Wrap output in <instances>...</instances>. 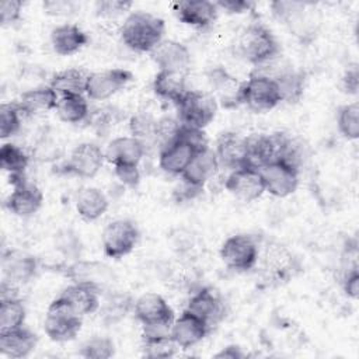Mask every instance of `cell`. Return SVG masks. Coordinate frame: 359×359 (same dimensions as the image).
Returning <instances> with one entry per match:
<instances>
[{"label":"cell","mask_w":359,"mask_h":359,"mask_svg":"<svg viewBox=\"0 0 359 359\" xmlns=\"http://www.w3.org/2000/svg\"><path fill=\"white\" fill-rule=\"evenodd\" d=\"M164 32L165 22L163 18L139 10L128 14L119 34L129 49L139 53H150L163 41Z\"/></svg>","instance_id":"6da1fadb"},{"label":"cell","mask_w":359,"mask_h":359,"mask_svg":"<svg viewBox=\"0 0 359 359\" xmlns=\"http://www.w3.org/2000/svg\"><path fill=\"white\" fill-rule=\"evenodd\" d=\"M279 42L269 28L259 22L250 24L237 36L234 52L251 65H265L279 55Z\"/></svg>","instance_id":"7a4b0ae2"},{"label":"cell","mask_w":359,"mask_h":359,"mask_svg":"<svg viewBox=\"0 0 359 359\" xmlns=\"http://www.w3.org/2000/svg\"><path fill=\"white\" fill-rule=\"evenodd\" d=\"M311 4L303 1H272L271 8L276 20L285 24L289 31L303 43L316 38L318 20L314 11H309Z\"/></svg>","instance_id":"3957f363"},{"label":"cell","mask_w":359,"mask_h":359,"mask_svg":"<svg viewBox=\"0 0 359 359\" xmlns=\"http://www.w3.org/2000/svg\"><path fill=\"white\" fill-rule=\"evenodd\" d=\"M175 107L178 122L182 126L202 130L215 119L217 112V101L215 95L195 90H188Z\"/></svg>","instance_id":"277c9868"},{"label":"cell","mask_w":359,"mask_h":359,"mask_svg":"<svg viewBox=\"0 0 359 359\" xmlns=\"http://www.w3.org/2000/svg\"><path fill=\"white\" fill-rule=\"evenodd\" d=\"M81 316L70 304L57 296L48 307L43 321L45 334L55 342H67L77 337L81 330Z\"/></svg>","instance_id":"5b68a950"},{"label":"cell","mask_w":359,"mask_h":359,"mask_svg":"<svg viewBox=\"0 0 359 359\" xmlns=\"http://www.w3.org/2000/svg\"><path fill=\"white\" fill-rule=\"evenodd\" d=\"M282 102L278 83L261 73H251L248 80L243 83L241 104L254 112H266Z\"/></svg>","instance_id":"8992f818"},{"label":"cell","mask_w":359,"mask_h":359,"mask_svg":"<svg viewBox=\"0 0 359 359\" xmlns=\"http://www.w3.org/2000/svg\"><path fill=\"white\" fill-rule=\"evenodd\" d=\"M259 257L258 240L251 234H234L224 240L220 247L223 264L236 272H245L255 266Z\"/></svg>","instance_id":"52a82bcc"},{"label":"cell","mask_w":359,"mask_h":359,"mask_svg":"<svg viewBox=\"0 0 359 359\" xmlns=\"http://www.w3.org/2000/svg\"><path fill=\"white\" fill-rule=\"evenodd\" d=\"M139 236L137 226L129 219H118L108 223L101 234L105 255L114 259L123 258L135 250Z\"/></svg>","instance_id":"ba28073f"},{"label":"cell","mask_w":359,"mask_h":359,"mask_svg":"<svg viewBox=\"0 0 359 359\" xmlns=\"http://www.w3.org/2000/svg\"><path fill=\"white\" fill-rule=\"evenodd\" d=\"M63 275L73 283H83L95 287L101 294L108 292V287L114 283L115 275L112 269L100 261L79 259L62 269Z\"/></svg>","instance_id":"9c48e42d"},{"label":"cell","mask_w":359,"mask_h":359,"mask_svg":"<svg viewBox=\"0 0 359 359\" xmlns=\"http://www.w3.org/2000/svg\"><path fill=\"white\" fill-rule=\"evenodd\" d=\"M265 191L276 198H285L293 194L299 185V168L283 161L275 160L258 168Z\"/></svg>","instance_id":"30bf717a"},{"label":"cell","mask_w":359,"mask_h":359,"mask_svg":"<svg viewBox=\"0 0 359 359\" xmlns=\"http://www.w3.org/2000/svg\"><path fill=\"white\" fill-rule=\"evenodd\" d=\"M135 317L143 327H168L171 328L175 317L165 299L154 292H147L135 300Z\"/></svg>","instance_id":"8fae6325"},{"label":"cell","mask_w":359,"mask_h":359,"mask_svg":"<svg viewBox=\"0 0 359 359\" xmlns=\"http://www.w3.org/2000/svg\"><path fill=\"white\" fill-rule=\"evenodd\" d=\"M132 79V72L119 67L88 73L86 94L90 100L104 101L121 91Z\"/></svg>","instance_id":"7c38bea8"},{"label":"cell","mask_w":359,"mask_h":359,"mask_svg":"<svg viewBox=\"0 0 359 359\" xmlns=\"http://www.w3.org/2000/svg\"><path fill=\"white\" fill-rule=\"evenodd\" d=\"M224 188L241 202H252L265 192L262 175L258 168L252 165H244L233 170L226 181Z\"/></svg>","instance_id":"4fadbf2b"},{"label":"cell","mask_w":359,"mask_h":359,"mask_svg":"<svg viewBox=\"0 0 359 359\" xmlns=\"http://www.w3.org/2000/svg\"><path fill=\"white\" fill-rule=\"evenodd\" d=\"M104 160L105 153L98 144L84 142L72 150L65 165V172L80 178H93L101 170Z\"/></svg>","instance_id":"5bb4252c"},{"label":"cell","mask_w":359,"mask_h":359,"mask_svg":"<svg viewBox=\"0 0 359 359\" xmlns=\"http://www.w3.org/2000/svg\"><path fill=\"white\" fill-rule=\"evenodd\" d=\"M1 271L3 280L14 286L18 283H27L35 278L38 271V261L32 254L27 251L10 248L3 251Z\"/></svg>","instance_id":"9a60e30c"},{"label":"cell","mask_w":359,"mask_h":359,"mask_svg":"<svg viewBox=\"0 0 359 359\" xmlns=\"http://www.w3.org/2000/svg\"><path fill=\"white\" fill-rule=\"evenodd\" d=\"M13 192L6 199V208L15 216L28 217L39 210L43 202L42 191L25 178L15 181Z\"/></svg>","instance_id":"2e32d148"},{"label":"cell","mask_w":359,"mask_h":359,"mask_svg":"<svg viewBox=\"0 0 359 359\" xmlns=\"http://www.w3.org/2000/svg\"><path fill=\"white\" fill-rule=\"evenodd\" d=\"M210 331V327L192 314L189 310H184L171 325V338L181 349H189L199 344Z\"/></svg>","instance_id":"e0dca14e"},{"label":"cell","mask_w":359,"mask_h":359,"mask_svg":"<svg viewBox=\"0 0 359 359\" xmlns=\"http://www.w3.org/2000/svg\"><path fill=\"white\" fill-rule=\"evenodd\" d=\"M199 150L202 149H196L178 133V137L174 142L160 149L158 165L164 172L170 175H181L191 163L195 153Z\"/></svg>","instance_id":"ac0fdd59"},{"label":"cell","mask_w":359,"mask_h":359,"mask_svg":"<svg viewBox=\"0 0 359 359\" xmlns=\"http://www.w3.org/2000/svg\"><path fill=\"white\" fill-rule=\"evenodd\" d=\"M187 310L203 320L210 328L224 317V303L220 294L212 287H201L188 300Z\"/></svg>","instance_id":"d6986e66"},{"label":"cell","mask_w":359,"mask_h":359,"mask_svg":"<svg viewBox=\"0 0 359 359\" xmlns=\"http://www.w3.org/2000/svg\"><path fill=\"white\" fill-rule=\"evenodd\" d=\"M150 53L158 66V70H171L188 74L191 52L184 43L174 39H163Z\"/></svg>","instance_id":"ffe728a7"},{"label":"cell","mask_w":359,"mask_h":359,"mask_svg":"<svg viewBox=\"0 0 359 359\" xmlns=\"http://www.w3.org/2000/svg\"><path fill=\"white\" fill-rule=\"evenodd\" d=\"M215 154L219 167L230 171L248 165L247 163V147L245 137H241L236 132H223L216 140Z\"/></svg>","instance_id":"44dd1931"},{"label":"cell","mask_w":359,"mask_h":359,"mask_svg":"<svg viewBox=\"0 0 359 359\" xmlns=\"http://www.w3.org/2000/svg\"><path fill=\"white\" fill-rule=\"evenodd\" d=\"M172 11L180 22L189 27L206 28L216 20L219 8L216 3L208 0H184L174 3Z\"/></svg>","instance_id":"7402d4cb"},{"label":"cell","mask_w":359,"mask_h":359,"mask_svg":"<svg viewBox=\"0 0 359 359\" xmlns=\"http://www.w3.org/2000/svg\"><path fill=\"white\" fill-rule=\"evenodd\" d=\"M219 163L215 154V150H212L209 146L195 153L191 163L185 168V171L180 175L181 180L198 189H202L208 180L213 177V174L217 171Z\"/></svg>","instance_id":"603a6c76"},{"label":"cell","mask_w":359,"mask_h":359,"mask_svg":"<svg viewBox=\"0 0 359 359\" xmlns=\"http://www.w3.org/2000/svg\"><path fill=\"white\" fill-rule=\"evenodd\" d=\"M146 146L133 136H119L109 142L105 150V160L115 165H139L144 156Z\"/></svg>","instance_id":"cb8c5ba5"},{"label":"cell","mask_w":359,"mask_h":359,"mask_svg":"<svg viewBox=\"0 0 359 359\" xmlns=\"http://www.w3.org/2000/svg\"><path fill=\"white\" fill-rule=\"evenodd\" d=\"M38 337L31 330L22 327L0 331V352L11 359L27 358L36 346Z\"/></svg>","instance_id":"d4e9b609"},{"label":"cell","mask_w":359,"mask_h":359,"mask_svg":"<svg viewBox=\"0 0 359 359\" xmlns=\"http://www.w3.org/2000/svg\"><path fill=\"white\" fill-rule=\"evenodd\" d=\"M209 83L217 95L219 101L224 108H234L241 104V88L240 83L234 76H231L223 67H215L208 74Z\"/></svg>","instance_id":"484cf974"},{"label":"cell","mask_w":359,"mask_h":359,"mask_svg":"<svg viewBox=\"0 0 359 359\" xmlns=\"http://www.w3.org/2000/svg\"><path fill=\"white\" fill-rule=\"evenodd\" d=\"M88 42V35L76 24H62L52 29L50 43L60 56H70L79 52Z\"/></svg>","instance_id":"4316f807"},{"label":"cell","mask_w":359,"mask_h":359,"mask_svg":"<svg viewBox=\"0 0 359 359\" xmlns=\"http://www.w3.org/2000/svg\"><path fill=\"white\" fill-rule=\"evenodd\" d=\"M100 292L88 285L83 283H72L65 287L59 294L65 299L70 307L80 314L81 317L86 314H93L100 309Z\"/></svg>","instance_id":"83f0119b"},{"label":"cell","mask_w":359,"mask_h":359,"mask_svg":"<svg viewBox=\"0 0 359 359\" xmlns=\"http://www.w3.org/2000/svg\"><path fill=\"white\" fill-rule=\"evenodd\" d=\"M135 300L126 292L108 290L104 293V300L100 304V318L105 325H114L122 321L129 311L133 310Z\"/></svg>","instance_id":"f1b7e54d"},{"label":"cell","mask_w":359,"mask_h":359,"mask_svg":"<svg viewBox=\"0 0 359 359\" xmlns=\"http://www.w3.org/2000/svg\"><path fill=\"white\" fill-rule=\"evenodd\" d=\"M187 77V73L158 70L153 80V91L157 97L177 104L188 91Z\"/></svg>","instance_id":"f546056e"},{"label":"cell","mask_w":359,"mask_h":359,"mask_svg":"<svg viewBox=\"0 0 359 359\" xmlns=\"http://www.w3.org/2000/svg\"><path fill=\"white\" fill-rule=\"evenodd\" d=\"M57 100V93L50 86H41L24 91L17 104L21 109V114L34 115L55 109Z\"/></svg>","instance_id":"4dcf8cb0"},{"label":"cell","mask_w":359,"mask_h":359,"mask_svg":"<svg viewBox=\"0 0 359 359\" xmlns=\"http://www.w3.org/2000/svg\"><path fill=\"white\" fill-rule=\"evenodd\" d=\"M109 202L102 191L94 187L81 188L76 196V210L86 222L100 219L108 210Z\"/></svg>","instance_id":"1f68e13d"},{"label":"cell","mask_w":359,"mask_h":359,"mask_svg":"<svg viewBox=\"0 0 359 359\" xmlns=\"http://www.w3.org/2000/svg\"><path fill=\"white\" fill-rule=\"evenodd\" d=\"M28 154L14 143H3L0 147V167L8 172L10 182L24 178V172L28 167Z\"/></svg>","instance_id":"d6a6232c"},{"label":"cell","mask_w":359,"mask_h":359,"mask_svg":"<svg viewBox=\"0 0 359 359\" xmlns=\"http://www.w3.org/2000/svg\"><path fill=\"white\" fill-rule=\"evenodd\" d=\"M265 269L276 279H283L289 276L294 268V261L292 254L280 244L271 243L265 250L264 257Z\"/></svg>","instance_id":"836d02e7"},{"label":"cell","mask_w":359,"mask_h":359,"mask_svg":"<svg viewBox=\"0 0 359 359\" xmlns=\"http://www.w3.org/2000/svg\"><path fill=\"white\" fill-rule=\"evenodd\" d=\"M88 73L79 67L65 69L57 72L49 86L57 93V95L65 94H84L86 93V83H87Z\"/></svg>","instance_id":"e575fe53"},{"label":"cell","mask_w":359,"mask_h":359,"mask_svg":"<svg viewBox=\"0 0 359 359\" xmlns=\"http://www.w3.org/2000/svg\"><path fill=\"white\" fill-rule=\"evenodd\" d=\"M279 87L282 101L289 104L297 102L304 91V74L302 72L293 70L292 67H285L280 72L271 74Z\"/></svg>","instance_id":"d590c367"},{"label":"cell","mask_w":359,"mask_h":359,"mask_svg":"<svg viewBox=\"0 0 359 359\" xmlns=\"http://www.w3.org/2000/svg\"><path fill=\"white\" fill-rule=\"evenodd\" d=\"M55 109L60 121L67 123H79L84 121L90 114L88 102L83 94L60 95Z\"/></svg>","instance_id":"8d00e7d4"},{"label":"cell","mask_w":359,"mask_h":359,"mask_svg":"<svg viewBox=\"0 0 359 359\" xmlns=\"http://www.w3.org/2000/svg\"><path fill=\"white\" fill-rule=\"evenodd\" d=\"M25 314V306L21 299L17 296L3 297L0 300V331L22 327Z\"/></svg>","instance_id":"74e56055"},{"label":"cell","mask_w":359,"mask_h":359,"mask_svg":"<svg viewBox=\"0 0 359 359\" xmlns=\"http://www.w3.org/2000/svg\"><path fill=\"white\" fill-rule=\"evenodd\" d=\"M337 126L345 139L355 140L359 137V105L356 101L338 108Z\"/></svg>","instance_id":"f35d334b"},{"label":"cell","mask_w":359,"mask_h":359,"mask_svg":"<svg viewBox=\"0 0 359 359\" xmlns=\"http://www.w3.org/2000/svg\"><path fill=\"white\" fill-rule=\"evenodd\" d=\"M80 356L86 359H109L115 355V344L108 337H93L80 348Z\"/></svg>","instance_id":"ab89813d"},{"label":"cell","mask_w":359,"mask_h":359,"mask_svg":"<svg viewBox=\"0 0 359 359\" xmlns=\"http://www.w3.org/2000/svg\"><path fill=\"white\" fill-rule=\"evenodd\" d=\"M21 109L15 102H3L0 107V137L7 139L14 136L21 128Z\"/></svg>","instance_id":"60d3db41"},{"label":"cell","mask_w":359,"mask_h":359,"mask_svg":"<svg viewBox=\"0 0 359 359\" xmlns=\"http://www.w3.org/2000/svg\"><path fill=\"white\" fill-rule=\"evenodd\" d=\"M178 346L170 337L143 338L142 351L147 358H171L175 355Z\"/></svg>","instance_id":"b9f144b4"},{"label":"cell","mask_w":359,"mask_h":359,"mask_svg":"<svg viewBox=\"0 0 359 359\" xmlns=\"http://www.w3.org/2000/svg\"><path fill=\"white\" fill-rule=\"evenodd\" d=\"M132 136L139 139L144 146L147 142H154L156 139V121L144 114L132 116L129 123Z\"/></svg>","instance_id":"7bdbcfd3"},{"label":"cell","mask_w":359,"mask_h":359,"mask_svg":"<svg viewBox=\"0 0 359 359\" xmlns=\"http://www.w3.org/2000/svg\"><path fill=\"white\" fill-rule=\"evenodd\" d=\"M181 123L178 119L170 118V116H163L158 121H156V139L154 142L160 144V149L164 146L170 144L178 137Z\"/></svg>","instance_id":"ee69618b"},{"label":"cell","mask_w":359,"mask_h":359,"mask_svg":"<svg viewBox=\"0 0 359 359\" xmlns=\"http://www.w3.org/2000/svg\"><path fill=\"white\" fill-rule=\"evenodd\" d=\"M132 7V1H118V0H101L95 3V14L102 18H115Z\"/></svg>","instance_id":"f6af8a7d"},{"label":"cell","mask_w":359,"mask_h":359,"mask_svg":"<svg viewBox=\"0 0 359 359\" xmlns=\"http://www.w3.org/2000/svg\"><path fill=\"white\" fill-rule=\"evenodd\" d=\"M24 3L20 0H3L0 1V24L3 27L15 24L21 20Z\"/></svg>","instance_id":"bcb514c9"},{"label":"cell","mask_w":359,"mask_h":359,"mask_svg":"<svg viewBox=\"0 0 359 359\" xmlns=\"http://www.w3.org/2000/svg\"><path fill=\"white\" fill-rule=\"evenodd\" d=\"M115 175L118 180L129 187V188H136L140 182V171L139 165H115Z\"/></svg>","instance_id":"7dc6e473"},{"label":"cell","mask_w":359,"mask_h":359,"mask_svg":"<svg viewBox=\"0 0 359 359\" xmlns=\"http://www.w3.org/2000/svg\"><path fill=\"white\" fill-rule=\"evenodd\" d=\"M342 289L349 299H358L359 296V272L358 266L346 269L342 278Z\"/></svg>","instance_id":"c3c4849f"},{"label":"cell","mask_w":359,"mask_h":359,"mask_svg":"<svg viewBox=\"0 0 359 359\" xmlns=\"http://www.w3.org/2000/svg\"><path fill=\"white\" fill-rule=\"evenodd\" d=\"M42 7H43V11L50 15H66V14H72L73 11L77 10L76 3L67 1V0L43 1Z\"/></svg>","instance_id":"681fc988"},{"label":"cell","mask_w":359,"mask_h":359,"mask_svg":"<svg viewBox=\"0 0 359 359\" xmlns=\"http://www.w3.org/2000/svg\"><path fill=\"white\" fill-rule=\"evenodd\" d=\"M342 87H344V91L348 94H358V88H359L358 65H352L345 70L342 76Z\"/></svg>","instance_id":"f907efd6"},{"label":"cell","mask_w":359,"mask_h":359,"mask_svg":"<svg viewBox=\"0 0 359 359\" xmlns=\"http://www.w3.org/2000/svg\"><path fill=\"white\" fill-rule=\"evenodd\" d=\"M217 8L224 10L229 14H241L248 11L250 8H252V3L251 1H244V0H220L216 1Z\"/></svg>","instance_id":"816d5d0a"},{"label":"cell","mask_w":359,"mask_h":359,"mask_svg":"<svg viewBox=\"0 0 359 359\" xmlns=\"http://www.w3.org/2000/svg\"><path fill=\"white\" fill-rule=\"evenodd\" d=\"M245 356L247 353L238 345H227L215 353V358L217 359H241Z\"/></svg>","instance_id":"f5cc1de1"}]
</instances>
